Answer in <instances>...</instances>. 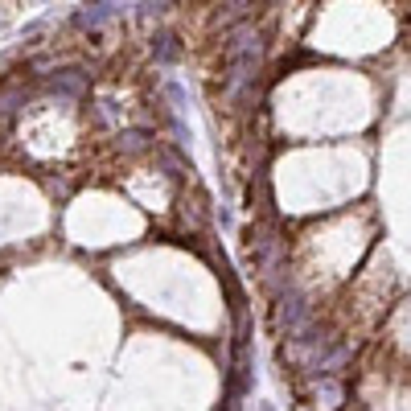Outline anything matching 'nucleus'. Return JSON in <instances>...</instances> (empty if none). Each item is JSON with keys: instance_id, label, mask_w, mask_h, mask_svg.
<instances>
[{"instance_id": "20e7f679", "label": "nucleus", "mask_w": 411, "mask_h": 411, "mask_svg": "<svg viewBox=\"0 0 411 411\" xmlns=\"http://www.w3.org/2000/svg\"><path fill=\"white\" fill-rule=\"evenodd\" d=\"M152 54H156L161 62H173V58H177V37H169V33H161V37L152 41Z\"/></svg>"}, {"instance_id": "f03ea898", "label": "nucleus", "mask_w": 411, "mask_h": 411, "mask_svg": "<svg viewBox=\"0 0 411 411\" xmlns=\"http://www.w3.org/2000/svg\"><path fill=\"white\" fill-rule=\"evenodd\" d=\"M111 12H115V8H111V0H95V4H86V8H82V12H78L74 21H78L82 29H91V25H103V21H107Z\"/></svg>"}, {"instance_id": "f257e3e1", "label": "nucleus", "mask_w": 411, "mask_h": 411, "mask_svg": "<svg viewBox=\"0 0 411 411\" xmlns=\"http://www.w3.org/2000/svg\"><path fill=\"white\" fill-rule=\"evenodd\" d=\"M49 86H54L58 95H82V91H86V74H82V70H62Z\"/></svg>"}, {"instance_id": "39448f33", "label": "nucleus", "mask_w": 411, "mask_h": 411, "mask_svg": "<svg viewBox=\"0 0 411 411\" xmlns=\"http://www.w3.org/2000/svg\"><path fill=\"white\" fill-rule=\"evenodd\" d=\"M119 148H124V152H144V148H148V136H144V132H128V136L119 140Z\"/></svg>"}, {"instance_id": "7ed1b4c3", "label": "nucleus", "mask_w": 411, "mask_h": 411, "mask_svg": "<svg viewBox=\"0 0 411 411\" xmlns=\"http://www.w3.org/2000/svg\"><path fill=\"white\" fill-rule=\"evenodd\" d=\"M25 99H29V91L21 82H12V86L0 91V111H16V107H25Z\"/></svg>"}]
</instances>
